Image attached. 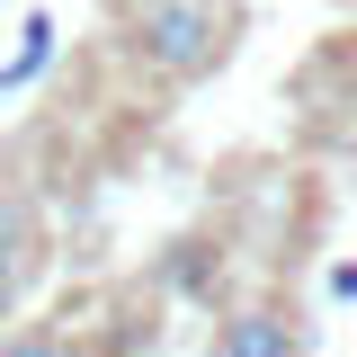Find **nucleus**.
I'll list each match as a JSON object with an SVG mask.
<instances>
[{"label":"nucleus","mask_w":357,"mask_h":357,"mask_svg":"<svg viewBox=\"0 0 357 357\" xmlns=\"http://www.w3.org/2000/svg\"><path fill=\"white\" fill-rule=\"evenodd\" d=\"M241 36V0H134L126 9V54L152 81H206Z\"/></svg>","instance_id":"obj_1"},{"label":"nucleus","mask_w":357,"mask_h":357,"mask_svg":"<svg viewBox=\"0 0 357 357\" xmlns=\"http://www.w3.org/2000/svg\"><path fill=\"white\" fill-rule=\"evenodd\" d=\"M36 277H45V223H36V206H27V188L0 178V321L27 304Z\"/></svg>","instance_id":"obj_2"},{"label":"nucleus","mask_w":357,"mask_h":357,"mask_svg":"<svg viewBox=\"0 0 357 357\" xmlns=\"http://www.w3.org/2000/svg\"><path fill=\"white\" fill-rule=\"evenodd\" d=\"M215 357H304V331L286 304H232L215 321Z\"/></svg>","instance_id":"obj_3"},{"label":"nucleus","mask_w":357,"mask_h":357,"mask_svg":"<svg viewBox=\"0 0 357 357\" xmlns=\"http://www.w3.org/2000/svg\"><path fill=\"white\" fill-rule=\"evenodd\" d=\"M45 63H54V18H27V45H18V63L0 72V89H18V81H36Z\"/></svg>","instance_id":"obj_4"},{"label":"nucleus","mask_w":357,"mask_h":357,"mask_svg":"<svg viewBox=\"0 0 357 357\" xmlns=\"http://www.w3.org/2000/svg\"><path fill=\"white\" fill-rule=\"evenodd\" d=\"M170 286H197V295H206V286H215V241H178L170 250Z\"/></svg>","instance_id":"obj_5"},{"label":"nucleus","mask_w":357,"mask_h":357,"mask_svg":"<svg viewBox=\"0 0 357 357\" xmlns=\"http://www.w3.org/2000/svg\"><path fill=\"white\" fill-rule=\"evenodd\" d=\"M0 357H72V349H63L45 321H27V331H9V340H0Z\"/></svg>","instance_id":"obj_6"}]
</instances>
